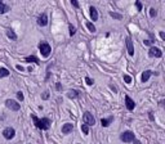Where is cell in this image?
I'll list each match as a JSON object with an SVG mask.
<instances>
[{"label":"cell","mask_w":165,"mask_h":144,"mask_svg":"<svg viewBox=\"0 0 165 144\" xmlns=\"http://www.w3.org/2000/svg\"><path fill=\"white\" fill-rule=\"evenodd\" d=\"M31 118H32L34 123H35V126L38 129H40V130H49V127H50V120H49L48 117H44V118H38L35 115L31 116Z\"/></svg>","instance_id":"cell-1"},{"label":"cell","mask_w":165,"mask_h":144,"mask_svg":"<svg viewBox=\"0 0 165 144\" xmlns=\"http://www.w3.org/2000/svg\"><path fill=\"white\" fill-rule=\"evenodd\" d=\"M39 50H40L41 55H43L44 58H48V57L50 55L52 48H50V45H49L46 41H41V43L39 44Z\"/></svg>","instance_id":"cell-2"},{"label":"cell","mask_w":165,"mask_h":144,"mask_svg":"<svg viewBox=\"0 0 165 144\" xmlns=\"http://www.w3.org/2000/svg\"><path fill=\"white\" fill-rule=\"evenodd\" d=\"M134 139H135V136H134V133H131V131H124L120 135V140L124 141V143H131Z\"/></svg>","instance_id":"cell-3"},{"label":"cell","mask_w":165,"mask_h":144,"mask_svg":"<svg viewBox=\"0 0 165 144\" xmlns=\"http://www.w3.org/2000/svg\"><path fill=\"white\" fill-rule=\"evenodd\" d=\"M5 105H7V108H9L10 111H14V112H17V111L21 109V104L18 102H15V100H13V99L5 100Z\"/></svg>","instance_id":"cell-4"},{"label":"cell","mask_w":165,"mask_h":144,"mask_svg":"<svg viewBox=\"0 0 165 144\" xmlns=\"http://www.w3.org/2000/svg\"><path fill=\"white\" fill-rule=\"evenodd\" d=\"M82 122H84L85 125H88V126H93L95 123V120H94V117H93V115L90 112H85L84 115H82Z\"/></svg>","instance_id":"cell-5"},{"label":"cell","mask_w":165,"mask_h":144,"mask_svg":"<svg viewBox=\"0 0 165 144\" xmlns=\"http://www.w3.org/2000/svg\"><path fill=\"white\" fill-rule=\"evenodd\" d=\"M15 135V130L13 127H5L4 130H3V136H4L7 140H10V139H13Z\"/></svg>","instance_id":"cell-6"},{"label":"cell","mask_w":165,"mask_h":144,"mask_svg":"<svg viewBox=\"0 0 165 144\" xmlns=\"http://www.w3.org/2000/svg\"><path fill=\"white\" fill-rule=\"evenodd\" d=\"M148 57H156V58H161L162 57V51L160 50L156 46H151L148 49Z\"/></svg>","instance_id":"cell-7"},{"label":"cell","mask_w":165,"mask_h":144,"mask_svg":"<svg viewBox=\"0 0 165 144\" xmlns=\"http://www.w3.org/2000/svg\"><path fill=\"white\" fill-rule=\"evenodd\" d=\"M125 43H126V49H128V53H129V55L130 57H133L134 55V45H133V41H131V39L129 37H126V40H125Z\"/></svg>","instance_id":"cell-8"},{"label":"cell","mask_w":165,"mask_h":144,"mask_svg":"<svg viewBox=\"0 0 165 144\" xmlns=\"http://www.w3.org/2000/svg\"><path fill=\"white\" fill-rule=\"evenodd\" d=\"M38 25L41 26V27H44V26L48 25V17H46V13H43V14L39 15V18H38Z\"/></svg>","instance_id":"cell-9"},{"label":"cell","mask_w":165,"mask_h":144,"mask_svg":"<svg viewBox=\"0 0 165 144\" xmlns=\"http://www.w3.org/2000/svg\"><path fill=\"white\" fill-rule=\"evenodd\" d=\"M157 75V72H152V71H150V69H147V71H144L143 73H142V76H141V81L142 82H147L148 81V79L152 76V75Z\"/></svg>","instance_id":"cell-10"},{"label":"cell","mask_w":165,"mask_h":144,"mask_svg":"<svg viewBox=\"0 0 165 144\" xmlns=\"http://www.w3.org/2000/svg\"><path fill=\"white\" fill-rule=\"evenodd\" d=\"M125 105H126V108H128L129 111H133L134 107H135V103H134V100L131 99L129 95H125Z\"/></svg>","instance_id":"cell-11"},{"label":"cell","mask_w":165,"mask_h":144,"mask_svg":"<svg viewBox=\"0 0 165 144\" xmlns=\"http://www.w3.org/2000/svg\"><path fill=\"white\" fill-rule=\"evenodd\" d=\"M72 130H74V125L70 122L64 123V125L62 126V134H70V133H72Z\"/></svg>","instance_id":"cell-12"},{"label":"cell","mask_w":165,"mask_h":144,"mask_svg":"<svg viewBox=\"0 0 165 144\" xmlns=\"http://www.w3.org/2000/svg\"><path fill=\"white\" fill-rule=\"evenodd\" d=\"M67 97H68L70 99H76V98L80 97V91H79V90H75V89L68 90V93H67Z\"/></svg>","instance_id":"cell-13"},{"label":"cell","mask_w":165,"mask_h":144,"mask_svg":"<svg viewBox=\"0 0 165 144\" xmlns=\"http://www.w3.org/2000/svg\"><path fill=\"white\" fill-rule=\"evenodd\" d=\"M89 10H90V19H92L93 22H94V21H97L98 19V10L95 9L94 7H90Z\"/></svg>","instance_id":"cell-14"},{"label":"cell","mask_w":165,"mask_h":144,"mask_svg":"<svg viewBox=\"0 0 165 144\" xmlns=\"http://www.w3.org/2000/svg\"><path fill=\"white\" fill-rule=\"evenodd\" d=\"M112 121H113L112 116H111V117H108V118H102V120H101V125H102L103 127H108V126H110V123L112 122Z\"/></svg>","instance_id":"cell-15"},{"label":"cell","mask_w":165,"mask_h":144,"mask_svg":"<svg viewBox=\"0 0 165 144\" xmlns=\"http://www.w3.org/2000/svg\"><path fill=\"white\" fill-rule=\"evenodd\" d=\"M25 61H26V62H30V63H31V62H34V63H36L38 66L40 64V61H39V58H38V57H35V55H28V57H26Z\"/></svg>","instance_id":"cell-16"},{"label":"cell","mask_w":165,"mask_h":144,"mask_svg":"<svg viewBox=\"0 0 165 144\" xmlns=\"http://www.w3.org/2000/svg\"><path fill=\"white\" fill-rule=\"evenodd\" d=\"M9 10H10L9 5H7V4H4L3 1H0V14H4V13L9 12Z\"/></svg>","instance_id":"cell-17"},{"label":"cell","mask_w":165,"mask_h":144,"mask_svg":"<svg viewBox=\"0 0 165 144\" xmlns=\"http://www.w3.org/2000/svg\"><path fill=\"white\" fill-rule=\"evenodd\" d=\"M7 36L10 39V40H17V35H15V32L13 30H7Z\"/></svg>","instance_id":"cell-18"},{"label":"cell","mask_w":165,"mask_h":144,"mask_svg":"<svg viewBox=\"0 0 165 144\" xmlns=\"http://www.w3.org/2000/svg\"><path fill=\"white\" fill-rule=\"evenodd\" d=\"M8 76H9V71H8V68L1 67V68H0V79H3V77H8Z\"/></svg>","instance_id":"cell-19"},{"label":"cell","mask_w":165,"mask_h":144,"mask_svg":"<svg viewBox=\"0 0 165 144\" xmlns=\"http://www.w3.org/2000/svg\"><path fill=\"white\" fill-rule=\"evenodd\" d=\"M87 27H88V30H89L90 32H95V31H97V28H95V26L93 25L92 22H88V23H87Z\"/></svg>","instance_id":"cell-20"},{"label":"cell","mask_w":165,"mask_h":144,"mask_svg":"<svg viewBox=\"0 0 165 144\" xmlns=\"http://www.w3.org/2000/svg\"><path fill=\"white\" fill-rule=\"evenodd\" d=\"M81 131L85 134V135H88V134H89V126L85 125V123H82V125H81Z\"/></svg>","instance_id":"cell-21"},{"label":"cell","mask_w":165,"mask_h":144,"mask_svg":"<svg viewBox=\"0 0 165 144\" xmlns=\"http://www.w3.org/2000/svg\"><path fill=\"white\" fill-rule=\"evenodd\" d=\"M157 15V10L155 9V8H151V9H150V17L151 18H155Z\"/></svg>","instance_id":"cell-22"},{"label":"cell","mask_w":165,"mask_h":144,"mask_svg":"<svg viewBox=\"0 0 165 144\" xmlns=\"http://www.w3.org/2000/svg\"><path fill=\"white\" fill-rule=\"evenodd\" d=\"M110 15L112 18H115V19H121V18H123V15H121V14H119V13H113V12H111Z\"/></svg>","instance_id":"cell-23"},{"label":"cell","mask_w":165,"mask_h":144,"mask_svg":"<svg viewBox=\"0 0 165 144\" xmlns=\"http://www.w3.org/2000/svg\"><path fill=\"white\" fill-rule=\"evenodd\" d=\"M68 28H70V35L74 36L75 33H76V27H75V26H72V25H70Z\"/></svg>","instance_id":"cell-24"},{"label":"cell","mask_w":165,"mask_h":144,"mask_svg":"<svg viewBox=\"0 0 165 144\" xmlns=\"http://www.w3.org/2000/svg\"><path fill=\"white\" fill-rule=\"evenodd\" d=\"M85 82H87V85H89V86H92L93 84H94V81H93L92 79H90V77H85Z\"/></svg>","instance_id":"cell-25"},{"label":"cell","mask_w":165,"mask_h":144,"mask_svg":"<svg viewBox=\"0 0 165 144\" xmlns=\"http://www.w3.org/2000/svg\"><path fill=\"white\" fill-rule=\"evenodd\" d=\"M124 81H125L126 84H130V82H131V77L129 76V75H124Z\"/></svg>","instance_id":"cell-26"},{"label":"cell","mask_w":165,"mask_h":144,"mask_svg":"<svg viewBox=\"0 0 165 144\" xmlns=\"http://www.w3.org/2000/svg\"><path fill=\"white\" fill-rule=\"evenodd\" d=\"M17 98L21 100V102H22V100L25 99V97H23V93H22V91H18V93H17Z\"/></svg>","instance_id":"cell-27"},{"label":"cell","mask_w":165,"mask_h":144,"mask_svg":"<svg viewBox=\"0 0 165 144\" xmlns=\"http://www.w3.org/2000/svg\"><path fill=\"white\" fill-rule=\"evenodd\" d=\"M49 98V91H44V94L41 95V99H44V100H46Z\"/></svg>","instance_id":"cell-28"},{"label":"cell","mask_w":165,"mask_h":144,"mask_svg":"<svg viewBox=\"0 0 165 144\" xmlns=\"http://www.w3.org/2000/svg\"><path fill=\"white\" fill-rule=\"evenodd\" d=\"M135 7H137V9L141 12V10H142V3L141 1H135Z\"/></svg>","instance_id":"cell-29"},{"label":"cell","mask_w":165,"mask_h":144,"mask_svg":"<svg viewBox=\"0 0 165 144\" xmlns=\"http://www.w3.org/2000/svg\"><path fill=\"white\" fill-rule=\"evenodd\" d=\"M71 4L74 5L75 8H79V7H80V4H79V3L76 1V0H71Z\"/></svg>","instance_id":"cell-30"},{"label":"cell","mask_w":165,"mask_h":144,"mask_svg":"<svg viewBox=\"0 0 165 144\" xmlns=\"http://www.w3.org/2000/svg\"><path fill=\"white\" fill-rule=\"evenodd\" d=\"M143 43H144V45H148V46H150V45H152V44H154V43H152L151 40H144Z\"/></svg>","instance_id":"cell-31"},{"label":"cell","mask_w":165,"mask_h":144,"mask_svg":"<svg viewBox=\"0 0 165 144\" xmlns=\"http://www.w3.org/2000/svg\"><path fill=\"white\" fill-rule=\"evenodd\" d=\"M56 89H57V90H62V85H61V82H57V84H56Z\"/></svg>","instance_id":"cell-32"},{"label":"cell","mask_w":165,"mask_h":144,"mask_svg":"<svg viewBox=\"0 0 165 144\" xmlns=\"http://www.w3.org/2000/svg\"><path fill=\"white\" fill-rule=\"evenodd\" d=\"M15 68H17L18 71H25V68H23V67L21 66V64H17V66H15Z\"/></svg>","instance_id":"cell-33"},{"label":"cell","mask_w":165,"mask_h":144,"mask_svg":"<svg viewBox=\"0 0 165 144\" xmlns=\"http://www.w3.org/2000/svg\"><path fill=\"white\" fill-rule=\"evenodd\" d=\"M160 37H161L162 40H165V33L162 32V31H160Z\"/></svg>","instance_id":"cell-34"},{"label":"cell","mask_w":165,"mask_h":144,"mask_svg":"<svg viewBox=\"0 0 165 144\" xmlns=\"http://www.w3.org/2000/svg\"><path fill=\"white\" fill-rule=\"evenodd\" d=\"M133 141H134V144H142V143H141V141H139V140H137V139H134V140H133Z\"/></svg>","instance_id":"cell-35"}]
</instances>
